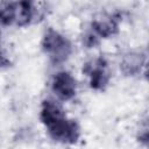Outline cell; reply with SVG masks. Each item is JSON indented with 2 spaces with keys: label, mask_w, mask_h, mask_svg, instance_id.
I'll list each match as a JSON object with an SVG mask.
<instances>
[{
  "label": "cell",
  "mask_w": 149,
  "mask_h": 149,
  "mask_svg": "<svg viewBox=\"0 0 149 149\" xmlns=\"http://www.w3.org/2000/svg\"><path fill=\"white\" fill-rule=\"evenodd\" d=\"M41 49L54 65L65 63L73 52L71 41L55 28H48L41 40Z\"/></svg>",
  "instance_id": "1"
},
{
  "label": "cell",
  "mask_w": 149,
  "mask_h": 149,
  "mask_svg": "<svg viewBox=\"0 0 149 149\" xmlns=\"http://www.w3.org/2000/svg\"><path fill=\"white\" fill-rule=\"evenodd\" d=\"M49 136L59 143L74 144L80 137V127L73 119L68 118L66 114L61 115L47 126H44Z\"/></svg>",
  "instance_id": "2"
},
{
  "label": "cell",
  "mask_w": 149,
  "mask_h": 149,
  "mask_svg": "<svg viewBox=\"0 0 149 149\" xmlns=\"http://www.w3.org/2000/svg\"><path fill=\"white\" fill-rule=\"evenodd\" d=\"M83 73L88 79V85L94 91H105L111 81V71L105 57L91 58L83 65Z\"/></svg>",
  "instance_id": "3"
},
{
  "label": "cell",
  "mask_w": 149,
  "mask_h": 149,
  "mask_svg": "<svg viewBox=\"0 0 149 149\" xmlns=\"http://www.w3.org/2000/svg\"><path fill=\"white\" fill-rule=\"evenodd\" d=\"M51 91L59 101H70L77 94V80L66 70L58 71L52 77Z\"/></svg>",
  "instance_id": "4"
},
{
  "label": "cell",
  "mask_w": 149,
  "mask_h": 149,
  "mask_svg": "<svg viewBox=\"0 0 149 149\" xmlns=\"http://www.w3.org/2000/svg\"><path fill=\"white\" fill-rule=\"evenodd\" d=\"M121 21H122V16L119 13L104 15L101 17L94 19L90 24V29L100 40L109 38L119 33Z\"/></svg>",
  "instance_id": "5"
},
{
  "label": "cell",
  "mask_w": 149,
  "mask_h": 149,
  "mask_svg": "<svg viewBox=\"0 0 149 149\" xmlns=\"http://www.w3.org/2000/svg\"><path fill=\"white\" fill-rule=\"evenodd\" d=\"M147 64V54L139 50H129L121 57L120 70L127 77H136L142 73Z\"/></svg>",
  "instance_id": "6"
},
{
  "label": "cell",
  "mask_w": 149,
  "mask_h": 149,
  "mask_svg": "<svg viewBox=\"0 0 149 149\" xmlns=\"http://www.w3.org/2000/svg\"><path fill=\"white\" fill-rule=\"evenodd\" d=\"M36 15L35 0H16L15 1V26H29Z\"/></svg>",
  "instance_id": "7"
},
{
  "label": "cell",
  "mask_w": 149,
  "mask_h": 149,
  "mask_svg": "<svg viewBox=\"0 0 149 149\" xmlns=\"http://www.w3.org/2000/svg\"><path fill=\"white\" fill-rule=\"evenodd\" d=\"M15 24V1L3 0L0 2V26L8 27Z\"/></svg>",
  "instance_id": "8"
},
{
  "label": "cell",
  "mask_w": 149,
  "mask_h": 149,
  "mask_svg": "<svg viewBox=\"0 0 149 149\" xmlns=\"http://www.w3.org/2000/svg\"><path fill=\"white\" fill-rule=\"evenodd\" d=\"M100 41L101 40L98 36H95L90 28L81 35V43H83V45L85 48H88V49L95 48L97 45H99L100 44Z\"/></svg>",
  "instance_id": "9"
},
{
  "label": "cell",
  "mask_w": 149,
  "mask_h": 149,
  "mask_svg": "<svg viewBox=\"0 0 149 149\" xmlns=\"http://www.w3.org/2000/svg\"><path fill=\"white\" fill-rule=\"evenodd\" d=\"M148 139H149V128H148V125H147V121H146V122H144V126H143V127L140 129V132H139L137 140L147 146V144H148Z\"/></svg>",
  "instance_id": "10"
},
{
  "label": "cell",
  "mask_w": 149,
  "mask_h": 149,
  "mask_svg": "<svg viewBox=\"0 0 149 149\" xmlns=\"http://www.w3.org/2000/svg\"><path fill=\"white\" fill-rule=\"evenodd\" d=\"M10 65V61L9 58L3 54V51L0 49V69H3V68H8Z\"/></svg>",
  "instance_id": "11"
}]
</instances>
